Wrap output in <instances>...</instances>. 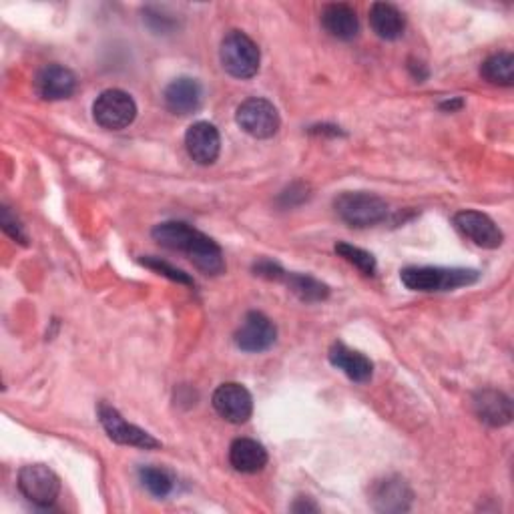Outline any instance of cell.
<instances>
[{"instance_id":"6da1fadb","label":"cell","mask_w":514,"mask_h":514,"mask_svg":"<svg viewBox=\"0 0 514 514\" xmlns=\"http://www.w3.org/2000/svg\"><path fill=\"white\" fill-rule=\"evenodd\" d=\"M151 235L161 247L185 253L193 262V266L203 274L219 276L225 272L221 247L195 227L183 221H165L155 225Z\"/></svg>"},{"instance_id":"7a4b0ae2","label":"cell","mask_w":514,"mask_h":514,"mask_svg":"<svg viewBox=\"0 0 514 514\" xmlns=\"http://www.w3.org/2000/svg\"><path fill=\"white\" fill-rule=\"evenodd\" d=\"M400 280L412 292H452L478 282V272L464 268H406Z\"/></svg>"},{"instance_id":"3957f363","label":"cell","mask_w":514,"mask_h":514,"mask_svg":"<svg viewBox=\"0 0 514 514\" xmlns=\"http://www.w3.org/2000/svg\"><path fill=\"white\" fill-rule=\"evenodd\" d=\"M219 59L223 69L235 79H251L260 71V47H257L245 33L231 31L223 37Z\"/></svg>"},{"instance_id":"277c9868","label":"cell","mask_w":514,"mask_h":514,"mask_svg":"<svg viewBox=\"0 0 514 514\" xmlns=\"http://www.w3.org/2000/svg\"><path fill=\"white\" fill-rule=\"evenodd\" d=\"M334 209L338 217L352 227H372L386 219L388 203L368 191H346L336 197Z\"/></svg>"},{"instance_id":"5b68a950","label":"cell","mask_w":514,"mask_h":514,"mask_svg":"<svg viewBox=\"0 0 514 514\" xmlns=\"http://www.w3.org/2000/svg\"><path fill=\"white\" fill-rule=\"evenodd\" d=\"M237 125L255 139H270L280 131L282 119L278 109L260 97L243 101L235 113Z\"/></svg>"},{"instance_id":"8992f818","label":"cell","mask_w":514,"mask_h":514,"mask_svg":"<svg viewBox=\"0 0 514 514\" xmlns=\"http://www.w3.org/2000/svg\"><path fill=\"white\" fill-rule=\"evenodd\" d=\"M93 117L103 129L121 131L135 121L137 105L129 93L121 89H109L103 91L93 103Z\"/></svg>"},{"instance_id":"52a82bcc","label":"cell","mask_w":514,"mask_h":514,"mask_svg":"<svg viewBox=\"0 0 514 514\" xmlns=\"http://www.w3.org/2000/svg\"><path fill=\"white\" fill-rule=\"evenodd\" d=\"M19 490L29 502L41 508H49L59 498L61 480L49 466L29 464L19 472Z\"/></svg>"},{"instance_id":"ba28073f","label":"cell","mask_w":514,"mask_h":514,"mask_svg":"<svg viewBox=\"0 0 514 514\" xmlns=\"http://www.w3.org/2000/svg\"><path fill=\"white\" fill-rule=\"evenodd\" d=\"M233 340L239 350L249 354H260L270 350L276 344L278 328L266 314L249 312L239 324Z\"/></svg>"},{"instance_id":"9c48e42d","label":"cell","mask_w":514,"mask_h":514,"mask_svg":"<svg viewBox=\"0 0 514 514\" xmlns=\"http://www.w3.org/2000/svg\"><path fill=\"white\" fill-rule=\"evenodd\" d=\"M99 422L105 428L107 436L117 442V444H125V446H137V448H145V450H153L159 448L161 442L151 436L149 432L141 430L135 424H129L113 406L109 404H99Z\"/></svg>"},{"instance_id":"30bf717a","label":"cell","mask_w":514,"mask_h":514,"mask_svg":"<svg viewBox=\"0 0 514 514\" xmlns=\"http://www.w3.org/2000/svg\"><path fill=\"white\" fill-rule=\"evenodd\" d=\"M211 402H213L215 412L231 424H243L253 414V398H251L249 390L235 382L221 384L213 392Z\"/></svg>"},{"instance_id":"8fae6325","label":"cell","mask_w":514,"mask_h":514,"mask_svg":"<svg viewBox=\"0 0 514 514\" xmlns=\"http://www.w3.org/2000/svg\"><path fill=\"white\" fill-rule=\"evenodd\" d=\"M456 229L466 235L470 241H474L478 247L484 249H496L504 243V235L500 227L484 213L474 209H464L454 215Z\"/></svg>"},{"instance_id":"7c38bea8","label":"cell","mask_w":514,"mask_h":514,"mask_svg":"<svg viewBox=\"0 0 514 514\" xmlns=\"http://www.w3.org/2000/svg\"><path fill=\"white\" fill-rule=\"evenodd\" d=\"M185 149L199 165L215 163L221 151V137L217 127L207 121L193 123L185 133Z\"/></svg>"},{"instance_id":"4fadbf2b","label":"cell","mask_w":514,"mask_h":514,"mask_svg":"<svg viewBox=\"0 0 514 514\" xmlns=\"http://www.w3.org/2000/svg\"><path fill=\"white\" fill-rule=\"evenodd\" d=\"M412 490L400 476H388L372 486L370 500L378 512H406L412 504Z\"/></svg>"},{"instance_id":"5bb4252c","label":"cell","mask_w":514,"mask_h":514,"mask_svg":"<svg viewBox=\"0 0 514 514\" xmlns=\"http://www.w3.org/2000/svg\"><path fill=\"white\" fill-rule=\"evenodd\" d=\"M35 91L45 101H63L77 91V77L63 65H47L35 77Z\"/></svg>"},{"instance_id":"9a60e30c","label":"cell","mask_w":514,"mask_h":514,"mask_svg":"<svg viewBox=\"0 0 514 514\" xmlns=\"http://www.w3.org/2000/svg\"><path fill=\"white\" fill-rule=\"evenodd\" d=\"M476 418L492 428H502L512 420V400L500 390H480L472 398Z\"/></svg>"},{"instance_id":"2e32d148","label":"cell","mask_w":514,"mask_h":514,"mask_svg":"<svg viewBox=\"0 0 514 514\" xmlns=\"http://www.w3.org/2000/svg\"><path fill=\"white\" fill-rule=\"evenodd\" d=\"M163 101L165 107L173 113V115H191L201 107L203 101V89L199 85L197 79L191 77H179L175 81H171L165 87L163 93Z\"/></svg>"},{"instance_id":"e0dca14e","label":"cell","mask_w":514,"mask_h":514,"mask_svg":"<svg viewBox=\"0 0 514 514\" xmlns=\"http://www.w3.org/2000/svg\"><path fill=\"white\" fill-rule=\"evenodd\" d=\"M328 358H330V364L340 372H344L352 382L366 384L372 380V374H374L372 360L366 358L362 352L348 348L344 342L332 344Z\"/></svg>"},{"instance_id":"ac0fdd59","label":"cell","mask_w":514,"mask_h":514,"mask_svg":"<svg viewBox=\"0 0 514 514\" xmlns=\"http://www.w3.org/2000/svg\"><path fill=\"white\" fill-rule=\"evenodd\" d=\"M320 21L324 31L338 41H352L360 33V21L356 11L344 3L324 7Z\"/></svg>"},{"instance_id":"d6986e66","label":"cell","mask_w":514,"mask_h":514,"mask_svg":"<svg viewBox=\"0 0 514 514\" xmlns=\"http://www.w3.org/2000/svg\"><path fill=\"white\" fill-rule=\"evenodd\" d=\"M229 462L237 472L255 474L266 468L268 450L264 444L251 438H237L229 446Z\"/></svg>"},{"instance_id":"ffe728a7","label":"cell","mask_w":514,"mask_h":514,"mask_svg":"<svg viewBox=\"0 0 514 514\" xmlns=\"http://www.w3.org/2000/svg\"><path fill=\"white\" fill-rule=\"evenodd\" d=\"M370 27L382 41H396L404 35L406 19L394 5L376 3L370 9Z\"/></svg>"},{"instance_id":"44dd1931","label":"cell","mask_w":514,"mask_h":514,"mask_svg":"<svg viewBox=\"0 0 514 514\" xmlns=\"http://www.w3.org/2000/svg\"><path fill=\"white\" fill-rule=\"evenodd\" d=\"M480 77L498 87H512L514 85V57L512 53H496L488 57L480 67Z\"/></svg>"},{"instance_id":"7402d4cb","label":"cell","mask_w":514,"mask_h":514,"mask_svg":"<svg viewBox=\"0 0 514 514\" xmlns=\"http://www.w3.org/2000/svg\"><path fill=\"white\" fill-rule=\"evenodd\" d=\"M282 282L290 288L292 294H296L302 302L314 304V302H324L330 296V288L326 284H322L320 280L312 278V276H304V274H288L284 272Z\"/></svg>"},{"instance_id":"603a6c76","label":"cell","mask_w":514,"mask_h":514,"mask_svg":"<svg viewBox=\"0 0 514 514\" xmlns=\"http://www.w3.org/2000/svg\"><path fill=\"white\" fill-rule=\"evenodd\" d=\"M336 253L342 257V260L352 264L356 270H360L364 276H376L378 264H376V257L370 251H366L362 247H356V245H350L346 241H338L336 243Z\"/></svg>"},{"instance_id":"cb8c5ba5","label":"cell","mask_w":514,"mask_h":514,"mask_svg":"<svg viewBox=\"0 0 514 514\" xmlns=\"http://www.w3.org/2000/svg\"><path fill=\"white\" fill-rule=\"evenodd\" d=\"M139 478H141L143 486L157 498H165L173 490V478L161 468L145 466L139 470Z\"/></svg>"},{"instance_id":"d4e9b609","label":"cell","mask_w":514,"mask_h":514,"mask_svg":"<svg viewBox=\"0 0 514 514\" xmlns=\"http://www.w3.org/2000/svg\"><path fill=\"white\" fill-rule=\"evenodd\" d=\"M139 262H141L145 268H149V270H153V272H157V274H161V276H165V278H169V280H173V282H177V284L193 286V280H191L185 272H181L179 268H173L171 264L159 260V257L149 255V257H141Z\"/></svg>"},{"instance_id":"484cf974","label":"cell","mask_w":514,"mask_h":514,"mask_svg":"<svg viewBox=\"0 0 514 514\" xmlns=\"http://www.w3.org/2000/svg\"><path fill=\"white\" fill-rule=\"evenodd\" d=\"M0 223H3V231L7 235H11L15 241L27 245V233L21 225V221L17 219V215H13V211L9 207H3V215H0Z\"/></svg>"},{"instance_id":"4316f807","label":"cell","mask_w":514,"mask_h":514,"mask_svg":"<svg viewBox=\"0 0 514 514\" xmlns=\"http://www.w3.org/2000/svg\"><path fill=\"white\" fill-rule=\"evenodd\" d=\"M308 197H310L308 185H304V183H294V185H290V187L282 193L280 201H282L284 207H294V205L304 203Z\"/></svg>"},{"instance_id":"83f0119b","label":"cell","mask_w":514,"mask_h":514,"mask_svg":"<svg viewBox=\"0 0 514 514\" xmlns=\"http://www.w3.org/2000/svg\"><path fill=\"white\" fill-rule=\"evenodd\" d=\"M292 510H294V512H310V510L316 512L318 506H316L310 498H304V496H302V498H298V502L292 506Z\"/></svg>"},{"instance_id":"f1b7e54d","label":"cell","mask_w":514,"mask_h":514,"mask_svg":"<svg viewBox=\"0 0 514 514\" xmlns=\"http://www.w3.org/2000/svg\"><path fill=\"white\" fill-rule=\"evenodd\" d=\"M462 105H464V101L462 99H458V97H454V99H450V101H444V103H440V109H444V111H456V109H462Z\"/></svg>"}]
</instances>
